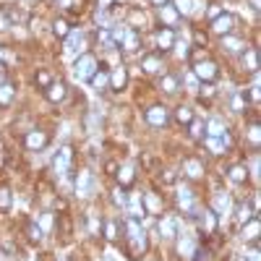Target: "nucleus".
<instances>
[{"mask_svg":"<svg viewBox=\"0 0 261 261\" xmlns=\"http://www.w3.org/2000/svg\"><path fill=\"white\" fill-rule=\"evenodd\" d=\"M73 73H76V79H91V76L97 73V58L91 55V52H84V55H79V60H76V65H73Z\"/></svg>","mask_w":261,"mask_h":261,"instance_id":"nucleus-1","label":"nucleus"},{"mask_svg":"<svg viewBox=\"0 0 261 261\" xmlns=\"http://www.w3.org/2000/svg\"><path fill=\"white\" fill-rule=\"evenodd\" d=\"M144 118H147V123L152 128H165L167 123H170V110L162 105H152L147 112H144Z\"/></svg>","mask_w":261,"mask_h":261,"instance_id":"nucleus-2","label":"nucleus"},{"mask_svg":"<svg viewBox=\"0 0 261 261\" xmlns=\"http://www.w3.org/2000/svg\"><path fill=\"white\" fill-rule=\"evenodd\" d=\"M194 73L198 76V79H204L206 84L217 81V76H219V71H217V63H214V60H209V58L196 60V63H194Z\"/></svg>","mask_w":261,"mask_h":261,"instance_id":"nucleus-3","label":"nucleus"},{"mask_svg":"<svg viewBox=\"0 0 261 261\" xmlns=\"http://www.w3.org/2000/svg\"><path fill=\"white\" fill-rule=\"evenodd\" d=\"M233 24H235V16L233 13H219L217 19L212 21V34H217V37H227V34H233Z\"/></svg>","mask_w":261,"mask_h":261,"instance_id":"nucleus-4","label":"nucleus"},{"mask_svg":"<svg viewBox=\"0 0 261 261\" xmlns=\"http://www.w3.org/2000/svg\"><path fill=\"white\" fill-rule=\"evenodd\" d=\"M183 173H186V178H191V180L204 178V173H206L204 159H198V157H186V159H183Z\"/></svg>","mask_w":261,"mask_h":261,"instance_id":"nucleus-5","label":"nucleus"},{"mask_svg":"<svg viewBox=\"0 0 261 261\" xmlns=\"http://www.w3.org/2000/svg\"><path fill=\"white\" fill-rule=\"evenodd\" d=\"M47 141H50V136L44 133V130H37V128L26 130L24 144H26V149H29V152H40V149H44V147H47Z\"/></svg>","mask_w":261,"mask_h":261,"instance_id":"nucleus-6","label":"nucleus"},{"mask_svg":"<svg viewBox=\"0 0 261 261\" xmlns=\"http://www.w3.org/2000/svg\"><path fill=\"white\" fill-rule=\"evenodd\" d=\"M141 71L144 73H159L162 71V55L159 52H149V55H144L141 58Z\"/></svg>","mask_w":261,"mask_h":261,"instance_id":"nucleus-7","label":"nucleus"},{"mask_svg":"<svg viewBox=\"0 0 261 261\" xmlns=\"http://www.w3.org/2000/svg\"><path fill=\"white\" fill-rule=\"evenodd\" d=\"M76 191H79L81 196H91V194H94V175H91L89 170L79 173V180H76Z\"/></svg>","mask_w":261,"mask_h":261,"instance_id":"nucleus-8","label":"nucleus"},{"mask_svg":"<svg viewBox=\"0 0 261 261\" xmlns=\"http://www.w3.org/2000/svg\"><path fill=\"white\" fill-rule=\"evenodd\" d=\"M120 40H123V50H126V52H136V50L141 47V37H139L136 29H126Z\"/></svg>","mask_w":261,"mask_h":261,"instance_id":"nucleus-9","label":"nucleus"},{"mask_svg":"<svg viewBox=\"0 0 261 261\" xmlns=\"http://www.w3.org/2000/svg\"><path fill=\"white\" fill-rule=\"evenodd\" d=\"M44 97H47L52 105H55V102H63V99H65V84H63V81H52L50 87L44 89Z\"/></svg>","mask_w":261,"mask_h":261,"instance_id":"nucleus-10","label":"nucleus"},{"mask_svg":"<svg viewBox=\"0 0 261 261\" xmlns=\"http://www.w3.org/2000/svg\"><path fill=\"white\" fill-rule=\"evenodd\" d=\"M243 240L259 243V217H256V214H253L248 222H243Z\"/></svg>","mask_w":261,"mask_h":261,"instance_id":"nucleus-11","label":"nucleus"},{"mask_svg":"<svg viewBox=\"0 0 261 261\" xmlns=\"http://www.w3.org/2000/svg\"><path fill=\"white\" fill-rule=\"evenodd\" d=\"M126 84H128V71H126V68H123V65L112 68V71H110V87H112L115 91H120Z\"/></svg>","mask_w":261,"mask_h":261,"instance_id":"nucleus-12","label":"nucleus"},{"mask_svg":"<svg viewBox=\"0 0 261 261\" xmlns=\"http://www.w3.org/2000/svg\"><path fill=\"white\" fill-rule=\"evenodd\" d=\"M159 16H162L167 29H175V26H178V21H180V13L175 8H170V5H159Z\"/></svg>","mask_w":261,"mask_h":261,"instance_id":"nucleus-13","label":"nucleus"},{"mask_svg":"<svg viewBox=\"0 0 261 261\" xmlns=\"http://www.w3.org/2000/svg\"><path fill=\"white\" fill-rule=\"evenodd\" d=\"M157 44H159V50L175 47V32H173V29H167V26L159 29V32H157Z\"/></svg>","mask_w":261,"mask_h":261,"instance_id":"nucleus-14","label":"nucleus"},{"mask_svg":"<svg viewBox=\"0 0 261 261\" xmlns=\"http://www.w3.org/2000/svg\"><path fill=\"white\" fill-rule=\"evenodd\" d=\"M204 128L209 130V136H214V139H225V136H227V126H225L219 118H212Z\"/></svg>","mask_w":261,"mask_h":261,"instance_id":"nucleus-15","label":"nucleus"},{"mask_svg":"<svg viewBox=\"0 0 261 261\" xmlns=\"http://www.w3.org/2000/svg\"><path fill=\"white\" fill-rule=\"evenodd\" d=\"M13 97H16V87L13 84H0V107H8L13 102Z\"/></svg>","mask_w":261,"mask_h":261,"instance_id":"nucleus-16","label":"nucleus"},{"mask_svg":"<svg viewBox=\"0 0 261 261\" xmlns=\"http://www.w3.org/2000/svg\"><path fill=\"white\" fill-rule=\"evenodd\" d=\"M71 159H73V152H71V149H63V152H60V154L55 157V170H58V175H63V173L68 170Z\"/></svg>","mask_w":261,"mask_h":261,"instance_id":"nucleus-17","label":"nucleus"},{"mask_svg":"<svg viewBox=\"0 0 261 261\" xmlns=\"http://www.w3.org/2000/svg\"><path fill=\"white\" fill-rule=\"evenodd\" d=\"M55 227L63 233V240H71V235H73V225H71V217L68 214H60L58 222H55Z\"/></svg>","mask_w":261,"mask_h":261,"instance_id":"nucleus-18","label":"nucleus"},{"mask_svg":"<svg viewBox=\"0 0 261 261\" xmlns=\"http://www.w3.org/2000/svg\"><path fill=\"white\" fill-rule=\"evenodd\" d=\"M89 84H91L97 91H105L107 87H110V73H107V71H99V73H94V76L89 79Z\"/></svg>","mask_w":261,"mask_h":261,"instance_id":"nucleus-19","label":"nucleus"},{"mask_svg":"<svg viewBox=\"0 0 261 261\" xmlns=\"http://www.w3.org/2000/svg\"><path fill=\"white\" fill-rule=\"evenodd\" d=\"M175 227H178V222L173 217H162V222H159V233L165 238H175Z\"/></svg>","mask_w":261,"mask_h":261,"instance_id":"nucleus-20","label":"nucleus"},{"mask_svg":"<svg viewBox=\"0 0 261 261\" xmlns=\"http://www.w3.org/2000/svg\"><path fill=\"white\" fill-rule=\"evenodd\" d=\"M175 120H178L180 126H188V123L194 120V110H191V107H186V105H180L178 110H175Z\"/></svg>","mask_w":261,"mask_h":261,"instance_id":"nucleus-21","label":"nucleus"},{"mask_svg":"<svg viewBox=\"0 0 261 261\" xmlns=\"http://www.w3.org/2000/svg\"><path fill=\"white\" fill-rule=\"evenodd\" d=\"M230 180L233 183H245L248 180V170H245L243 165H233L230 167Z\"/></svg>","mask_w":261,"mask_h":261,"instance_id":"nucleus-22","label":"nucleus"},{"mask_svg":"<svg viewBox=\"0 0 261 261\" xmlns=\"http://www.w3.org/2000/svg\"><path fill=\"white\" fill-rule=\"evenodd\" d=\"M206 147H209L212 154H217V157L225 154V149H227V147H225V139H214V136H209V139H206Z\"/></svg>","mask_w":261,"mask_h":261,"instance_id":"nucleus-23","label":"nucleus"},{"mask_svg":"<svg viewBox=\"0 0 261 261\" xmlns=\"http://www.w3.org/2000/svg\"><path fill=\"white\" fill-rule=\"evenodd\" d=\"M188 133H191V139H196V141H204V123L201 120H191L188 123Z\"/></svg>","mask_w":261,"mask_h":261,"instance_id":"nucleus-24","label":"nucleus"},{"mask_svg":"<svg viewBox=\"0 0 261 261\" xmlns=\"http://www.w3.org/2000/svg\"><path fill=\"white\" fill-rule=\"evenodd\" d=\"M52 32H55V37H60V40H63V37L71 34V26H68L65 19H58L55 24H52Z\"/></svg>","mask_w":261,"mask_h":261,"instance_id":"nucleus-25","label":"nucleus"},{"mask_svg":"<svg viewBox=\"0 0 261 261\" xmlns=\"http://www.w3.org/2000/svg\"><path fill=\"white\" fill-rule=\"evenodd\" d=\"M162 91L175 94L178 91V76H162Z\"/></svg>","mask_w":261,"mask_h":261,"instance_id":"nucleus-26","label":"nucleus"},{"mask_svg":"<svg viewBox=\"0 0 261 261\" xmlns=\"http://www.w3.org/2000/svg\"><path fill=\"white\" fill-rule=\"evenodd\" d=\"M34 81H37V87H40V89H47L50 84H52V76H50L47 71H37Z\"/></svg>","mask_w":261,"mask_h":261,"instance_id":"nucleus-27","label":"nucleus"},{"mask_svg":"<svg viewBox=\"0 0 261 261\" xmlns=\"http://www.w3.org/2000/svg\"><path fill=\"white\" fill-rule=\"evenodd\" d=\"M248 141H251V149L259 152V123H253L248 128Z\"/></svg>","mask_w":261,"mask_h":261,"instance_id":"nucleus-28","label":"nucleus"},{"mask_svg":"<svg viewBox=\"0 0 261 261\" xmlns=\"http://www.w3.org/2000/svg\"><path fill=\"white\" fill-rule=\"evenodd\" d=\"M222 47H225L227 52H238V50H240V42H238V40H233V37H222Z\"/></svg>","mask_w":261,"mask_h":261,"instance_id":"nucleus-29","label":"nucleus"},{"mask_svg":"<svg viewBox=\"0 0 261 261\" xmlns=\"http://www.w3.org/2000/svg\"><path fill=\"white\" fill-rule=\"evenodd\" d=\"M136 24H147V13L139 11V8H133V11H130V26L136 29Z\"/></svg>","mask_w":261,"mask_h":261,"instance_id":"nucleus-30","label":"nucleus"},{"mask_svg":"<svg viewBox=\"0 0 261 261\" xmlns=\"http://www.w3.org/2000/svg\"><path fill=\"white\" fill-rule=\"evenodd\" d=\"M230 107H233L235 112H243L245 110V94H235L233 99H230Z\"/></svg>","mask_w":261,"mask_h":261,"instance_id":"nucleus-31","label":"nucleus"},{"mask_svg":"<svg viewBox=\"0 0 261 261\" xmlns=\"http://www.w3.org/2000/svg\"><path fill=\"white\" fill-rule=\"evenodd\" d=\"M8 206H11V191L0 188V209H8Z\"/></svg>","mask_w":261,"mask_h":261,"instance_id":"nucleus-32","label":"nucleus"},{"mask_svg":"<svg viewBox=\"0 0 261 261\" xmlns=\"http://www.w3.org/2000/svg\"><path fill=\"white\" fill-rule=\"evenodd\" d=\"M29 238H32L34 243H40L42 240V227L40 225H29Z\"/></svg>","mask_w":261,"mask_h":261,"instance_id":"nucleus-33","label":"nucleus"},{"mask_svg":"<svg viewBox=\"0 0 261 261\" xmlns=\"http://www.w3.org/2000/svg\"><path fill=\"white\" fill-rule=\"evenodd\" d=\"M115 233H118V227H115V222H112V219H110V222H105V238H110V240H115V238H118Z\"/></svg>","mask_w":261,"mask_h":261,"instance_id":"nucleus-34","label":"nucleus"},{"mask_svg":"<svg viewBox=\"0 0 261 261\" xmlns=\"http://www.w3.org/2000/svg\"><path fill=\"white\" fill-rule=\"evenodd\" d=\"M175 11L178 13H191V0H175Z\"/></svg>","mask_w":261,"mask_h":261,"instance_id":"nucleus-35","label":"nucleus"},{"mask_svg":"<svg viewBox=\"0 0 261 261\" xmlns=\"http://www.w3.org/2000/svg\"><path fill=\"white\" fill-rule=\"evenodd\" d=\"M214 206H217V212L222 214V212L227 209V196L225 194H217V204H214Z\"/></svg>","mask_w":261,"mask_h":261,"instance_id":"nucleus-36","label":"nucleus"},{"mask_svg":"<svg viewBox=\"0 0 261 261\" xmlns=\"http://www.w3.org/2000/svg\"><path fill=\"white\" fill-rule=\"evenodd\" d=\"M219 13H225V11H222L219 5H212V8H209V19H217Z\"/></svg>","mask_w":261,"mask_h":261,"instance_id":"nucleus-37","label":"nucleus"},{"mask_svg":"<svg viewBox=\"0 0 261 261\" xmlns=\"http://www.w3.org/2000/svg\"><path fill=\"white\" fill-rule=\"evenodd\" d=\"M248 97H251V102L256 105V102H259V87H253V89L248 91Z\"/></svg>","mask_w":261,"mask_h":261,"instance_id":"nucleus-38","label":"nucleus"},{"mask_svg":"<svg viewBox=\"0 0 261 261\" xmlns=\"http://www.w3.org/2000/svg\"><path fill=\"white\" fill-rule=\"evenodd\" d=\"M105 170H107V175H115V173H118V165H115V162H107Z\"/></svg>","mask_w":261,"mask_h":261,"instance_id":"nucleus-39","label":"nucleus"},{"mask_svg":"<svg viewBox=\"0 0 261 261\" xmlns=\"http://www.w3.org/2000/svg\"><path fill=\"white\" fill-rule=\"evenodd\" d=\"M194 34H196V42H204L206 44V34L204 32H194Z\"/></svg>","mask_w":261,"mask_h":261,"instance_id":"nucleus-40","label":"nucleus"},{"mask_svg":"<svg viewBox=\"0 0 261 261\" xmlns=\"http://www.w3.org/2000/svg\"><path fill=\"white\" fill-rule=\"evenodd\" d=\"M154 5H167V0H152Z\"/></svg>","mask_w":261,"mask_h":261,"instance_id":"nucleus-41","label":"nucleus"},{"mask_svg":"<svg viewBox=\"0 0 261 261\" xmlns=\"http://www.w3.org/2000/svg\"><path fill=\"white\" fill-rule=\"evenodd\" d=\"M235 261H248V259H245V256H235Z\"/></svg>","mask_w":261,"mask_h":261,"instance_id":"nucleus-42","label":"nucleus"}]
</instances>
